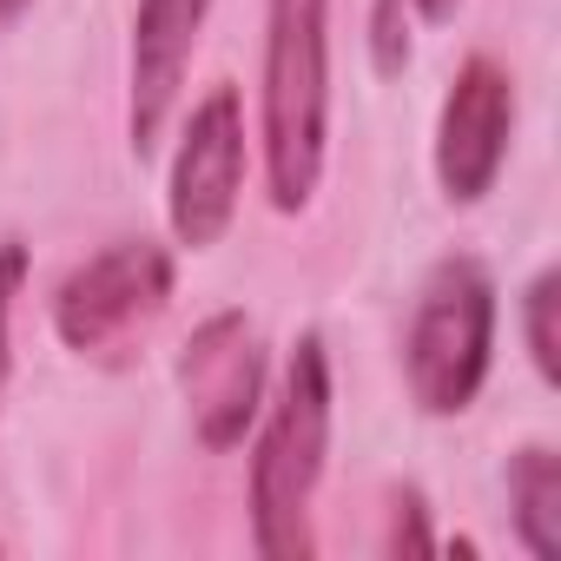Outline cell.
Returning a JSON list of instances; mask_svg holds the SVG:
<instances>
[{"label":"cell","instance_id":"obj_8","mask_svg":"<svg viewBox=\"0 0 561 561\" xmlns=\"http://www.w3.org/2000/svg\"><path fill=\"white\" fill-rule=\"evenodd\" d=\"M211 0H139L133 8V47H126V146L146 165L179 113L198 34Z\"/></svg>","mask_w":561,"mask_h":561},{"label":"cell","instance_id":"obj_15","mask_svg":"<svg viewBox=\"0 0 561 561\" xmlns=\"http://www.w3.org/2000/svg\"><path fill=\"white\" fill-rule=\"evenodd\" d=\"M27 8H34V0H0V41H8V34L27 21Z\"/></svg>","mask_w":561,"mask_h":561},{"label":"cell","instance_id":"obj_4","mask_svg":"<svg viewBox=\"0 0 561 561\" xmlns=\"http://www.w3.org/2000/svg\"><path fill=\"white\" fill-rule=\"evenodd\" d=\"M179 264L159 238H113L54 285V337L87 364H119L172 305Z\"/></svg>","mask_w":561,"mask_h":561},{"label":"cell","instance_id":"obj_7","mask_svg":"<svg viewBox=\"0 0 561 561\" xmlns=\"http://www.w3.org/2000/svg\"><path fill=\"white\" fill-rule=\"evenodd\" d=\"M515 73L495 60V54H469L456 73H449V93L436 106V185L456 211L482 205L508 165V146H515Z\"/></svg>","mask_w":561,"mask_h":561},{"label":"cell","instance_id":"obj_2","mask_svg":"<svg viewBox=\"0 0 561 561\" xmlns=\"http://www.w3.org/2000/svg\"><path fill=\"white\" fill-rule=\"evenodd\" d=\"M257 152L277 218H305L331 159V0H264Z\"/></svg>","mask_w":561,"mask_h":561},{"label":"cell","instance_id":"obj_9","mask_svg":"<svg viewBox=\"0 0 561 561\" xmlns=\"http://www.w3.org/2000/svg\"><path fill=\"white\" fill-rule=\"evenodd\" d=\"M508 522L515 541L535 561H561V449L554 443H522L508 456Z\"/></svg>","mask_w":561,"mask_h":561},{"label":"cell","instance_id":"obj_3","mask_svg":"<svg viewBox=\"0 0 561 561\" xmlns=\"http://www.w3.org/2000/svg\"><path fill=\"white\" fill-rule=\"evenodd\" d=\"M495 364V271L476 251H449L423 271L403 324V390L423 416L476 410Z\"/></svg>","mask_w":561,"mask_h":561},{"label":"cell","instance_id":"obj_1","mask_svg":"<svg viewBox=\"0 0 561 561\" xmlns=\"http://www.w3.org/2000/svg\"><path fill=\"white\" fill-rule=\"evenodd\" d=\"M251 469H244V508H251V548L264 561H311L318 528L311 502L331 469V430H337V377L318 331H298L277 383L264 390V410L251 423Z\"/></svg>","mask_w":561,"mask_h":561},{"label":"cell","instance_id":"obj_16","mask_svg":"<svg viewBox=\"0 0 561 561\" xmlns=\"http://www.w3.org/2000/svg\"><path fill=\"white\" fill-rule=\"evenodd\" d=\"M0 554H8V541H0Z\"/></svg>","mask_w":561,"mask_h":561},{"label":"cell","instance_id":"obj_6","mask_svg":"<svg viewBox=\"0 0 561 561\" xmlns=\"http://www.w3.org/2000/svg\"><path fill=\"white\" fill-rule=\"evenodd\" d=\"M264 390H271L264 331L238 305L211 311L179 351V397H185V416H192V443L205 456H231L251 436V423L264 410Z\"/></svg>","mask_w":561,"mask_h":561},{"label":"cell","instance_id":"obj_12","mask_svg":"<svg viewBox=\"0 0 561 561\" xmlns=\"http://www.w3.org/2000/svg\"><path fill=\"white\" fill-rule=\"evenodd\" d=\"M410 21H416V0H370V60L383 80L410 67Z\"/></svg>","mask_w":561,"mask_h":561},{"label":"cell","instance_id":"obj_13","mask_svg":"<svg viewBox=\"0 0 561 561\" xmlns=\"http://www.w3.org/2000/svg\"><path fill=\"white\" fill-rule=\"evenodd\" d=\"M383 554H436V535H430V508H423V489H397V495H390Z\"/></svg>","mask_w":561,"mask_h":561},{"label":"cell","instance_id":"obj_5","mask_svg":"<svg viewBox=\"0 0 561 561\" xmlns=\"http://www.w3.org/2000/svg\"><path fill=\"white\" fill-rule=\"evenodd\" d=\"M244 172H251L244 100L225 80L185 113V133L172 146V165H165V231L179 251H211L231 231L238 198H244Z\"/></svg>","mask_w":561,"mask_h":561},{"label":"cell","instance_id":"obj_14","mask_svg":"<svg viewBox=\"0 0 561 561\" xmlns=\"http://www.w3.org/2000/svg\"><path fill=\"white\" fill-rule=\"evenodd\" d=\"M456 8H462V0H416V21L423 27H443V21H456Z\"/></svg>","mask_w":561,"mask_h":561},{"label":"cell","instance_id":"obj_10","mask_svg":"<svg viewBox=\"0 0 561 561\" xmlns=\"http://www.w3.org/2000/svg\"><path fill=\"white\" fill-rule=\"evenodd\" d=\"M554 305H561V271L541 264L528 285H522V344H528V364L535 377L554 390L561 383V337H554Z\"/></svg>","mask_w":561,"mask_h":561},{"label":"cell","instance_id":"obj_11","mask_svg":"<svg viewBox=\"0 0 561 561\" xmlns=\"http://www.w3.org/2000/svg\"><path fill=\"white\" fill-rule=\"evenodd\" d=\"M27 244L21 238H0V403L14 390V311H21V291H27Z\"/></svg>","mask_w":561,"mask_h":561}]
</instances>
